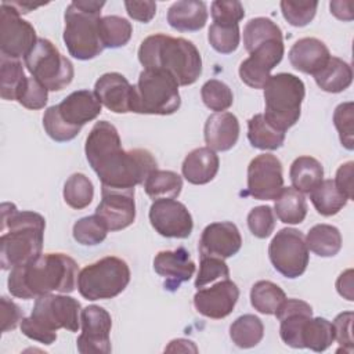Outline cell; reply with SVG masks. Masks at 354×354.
Segmentation results:
<instances>
[{
    "label": "cell",
    "instance_id": "obj_17",
    "mask_svg": "<svg viewBox=\"0 0 354 354\" xmlns=\"http://www.w3.org/2000/svg\"><path fill=\"white\" fill-rule=\"evenodd\" d=\"M102 199L95 214L105 224L108 231H120L134 223L136 202L134 189L101 188Z\"/></svg>",
    "mask_w": 354,
    "mask_h": 354
},
{
    "label": "cell",
    "instance_id": "obj_41",
    "mask_svg": "<svg viewBox=\"0 0 354 354\" xmlns=\"http://www.w3.org/2000/svg\"><path fill=\"white\" fill-rule=\"evenodd\" d=\"M94 198V187L91 180L83 173H73L64 185V201L76 210L87 207Z\"/></svg>",
    "mask_w": 354,
    "mask_h": 354
},
{
    "label": "cell",
    "instance_id": "obj_1",
    "mask_svg": "<svg viewBox=\"0 0 354 354\" xmlns=\"http://www.w3.org/2000/svg\"><path fill=\"white\" fill-rule=\"evenodd\" d=\"M84 152L88 165L101 181V188L134 189L158 169L148 149L124 151L116 127L108 120L97 122L90 130Z\"/></svg>",
    "mask_w": 354,
    "mask_h": 354
},
{
    "label": "cell",
    "instance_id": "obj_42",
    "mask_svg": "<svg viewBox=\"0 0 354 354\" xmlns=\"http://www.w3.org/2000/svg\"><path fill=\"white\" fill-rule=\"evenodd\" d=\"M72 234L77 243L84 246H95L106 238L108 228L97 214H93L79 218L73 224Z\"/></svg>",
    "mask_w": 354,
    "mask_h": 354
},
{
    "label": "cell",
    "instance_id": "obj_56",
    "mask_svg": "<svg viewBox=\"0 0 354 354\" xmlns=\"http://www.w3.org/2000/svg\"><path fill=\"white\" fill-rule=\"evenodd\" d=\"M336 289L340 296L353 301V270H347L342 272L336 281Z\"/></svg>",
    "mask_w": 354,
    "mask_h": 354
},
{
    "label": "cell",
    "instance_id": "obj_44",
    "mask_svg": "<svg viewBox=\"0 0 354 354\" xmlns=\"http://www.w3.org/2000/svg\"><path fill=\"white\" fill-rule=\"evenodd\" d=\"M210 46L220 54L234 53L241 41L239 25H217L212 24L207 32Z\"/></svg>",
    "mask_w": 354,
    "mask_h": 354
},
{
    "label": "cell",
    "instance_id": "obj_47",
    "mask_svg": "<svg viewBox=\"0 0 354 354\" xmlns=\"http://www.w3.org/2000/svg\"><path fill=\"white\" fill-rule=\"evenodd\" d=\"M281 11L283 18L296 28H301L308 25L317 12L318 3L317 1H292V0H282L281 1Z\"/></svg>",
    "mask_w": 354,
    "mask_h": 354
},
{
    "label": "cell",
    "instance_id": "obj_9",
    "mask_svg": "<svg viewBox=\"0 0 354 354\" xmlns=\"http://www.w3.org/2000/svg\"><path fill=\"white\" fill-rule=\"evenodd\" d=\"M129 282L127 263L116 256H106L80 270L77 290L86 300H106L120 295Z\"/></svg>",
    "mask_w": 354,
    "mask_h": 354
},
{
    "label": "cell",
    "instance_id": "obj_32",
    "mask_svg": "<svg viewBox=\"0 0 354 354\" xmlns=\"http://www.w3.org/2000/svg\"><path fill=\"white\" fill-rule=\"evenodd\" d=\"M274 213L285 224H300L307 216V202L301 192L293 187H283L275 199Z\"/></svg>",
    "mask_w": 354,
    "mask_h": 354
},
{
    "label": "cell",
    "instance_id": "obj_31",
    "mask_svg": "<svg viewBox=\"0 0 354 354\" xmlns=\"http://www.w3.org/2000/svg\"><path fill=\"white\" fill-rule=\"evenodd\" d=\"M248 140L257 149L274 151L282 147L285 133L271 126L263 113H256L248 120Z\"/></svg>",
    "mask_w": 354,
    "mask_h": 354
},
{
    "label": "cell",
    "instance_id": "obj_27",
    "mask_svg": "<svg viewBox=\"0 0 354 354\" xmlns=\"http://www.w3.org/2000/svg\"><path fill=\"white\" fill-rule=\"evenodd\" d=\"M207 21V8L199 0H180L167 10L169 25L178 32L201 30Z\"/></svg>",
    "mask_w": 354,
    "mask_h": 354
},
{
    "label": "cell",
    "instance_id": "obj_57",
    "mask_svg": "<svg viewBox=\"0 0 354 354\" xmlns=\"http://www.w3.org/2000/svg\"><path fill=\"white\" fill-rule=\"evenodd\" d=\"M330 12L342 21L353 19V3L351 1H330Z\"/></svg>",
    "mask_w": 354,
    "mask_h": 354
},
{
    "label": "cell",
    "instance_id": "obj_30",
    "mask_svg": "<svg viewBox=\"0 0 354 354\" xmlns=\"http://www.w3.org/2000/svg\"><path fill=\"white\" fill-rule=\"evenodd\" d=\"M304 239L308 250L319 257H333L342 249L340 231L330 224H317L311 227Z\"/></svg>",
    "mask_w": 354,
    "mask_h": 354
},
{
    "label": "cell",
    "instance_id": "obj_5",
    "mask_svg": "<svg viewBox=\"0 0 354 354\" xmlns=\"http://www.w3.org/2000/svg\"><path fill=\"white\" fill-rule=\"evenodd\" d=\"M80 313V303L66 293L43 295L36 297L30 315L22 318L21 332L32 340L50 346L57 340L58 329L77 332Z\"/></svg>",
    "mask_w": 354,
    "mask_h": 354
},
{
    "label": "cell",
    "instance_id": "obj_12",
    "mask_svg": "<svg viewBox=\"0 0 354 354\" xmlns=\"http://www.w3.org/2000/svg\"><path fill=\"white\" fill-rule=\"evenodd\" d=\"M35 28L19 17L17 10L7 1L0 7V51L1 57L25 58L37 41Z\"/></svg>",
    "mask_w": 354,
    "mask_h": 354
},
{
    "label": "cell",
    "instance_id": "obj_20",
    "mask_svg": "<svg viewBox=\"0 0 354 354\" xmlns=\"http://www.w3.org/2000/svg\"><path fill=\"white\" fill-rule=\"evenodd\" d=\"M153 270L165 279V289L176 292L183 282L192 278L195 263L185 248H177L159 252L153 259Z\"/></svg>",
    "mask_w": 354,
    "mask_h": 354
},
{
    "label": "cell",
    "instance_id": "obj_48",
    "mask_svg": "<svg viewBox=\"0 0 354 354\" xmlns=\"http://www.w3.org/2000/svg\"><path fill=\"white\" fill-rule=\"evenodd\" d=\"M230 278V268L223 259L201 257L199 271L195 279V288L201 289L209 283Z\"/></svg>",
    "mask_w": 354,
    "mask_h": 354
},
{
    "label": "cell",
    "instance_id": "obj_28",
    "mask_svg": "<svg viewBox=\"0 0 354 354\" xmlns=\"http://www.w3.org/2000/svg\"><path fill=\"white\" fill-rule=\"evenodd\" d=\"M313 76L317 86L326 93H342L348 88L353 82V71L350 64L332 55Z\"/></svg>",
    "mask_w": 354,
    "mask_h": 354
},
{
    "label": "cell",
    "instance_id": "obj_26",
    "mask_svg": "<svg viewBox=\"0 0 354 354\" xmlns=\"http://www.w3.org/2000/svg\"><path fill=\"white\" fill-rule=\"evenodd\" d=\"M220 166V159L216 152L207 147H199L188 152L181 165L183 177L195 185L210 183Z\"/></svg>",
    "mask_w": 354,
    "mask_h": 354
},
{
    "label": "cell",
    "instance_id": "obj_6",
    "mask_svg": "<svg viewBox=\"0 0 354 354\" xmlns=\"http://www.w3.org/2000/svg\"><path fill=\"white\" fill-rule=\"evenodd\" d=\"M104 6L105 1L77 0L66 7L64 41L73 58L87 61L102 53L100 19Z\"/></svg>",
    "mask_w": 354,
    "mask_h": 354
},
{
    "label": "cell",
    "instance_id": "obj_25",
    "mask_svg": "<svg viewBox=\"0 0 354 354\" xmlns=\"http://www.w3.org/2000/svg\"><path fill=\"white\" fill-rule=\"evenodd\" d=\"M290 65L303 73L315 75L329 59L330 53L324 41L317 37L299 39L289 50Z\"/></svg>",
    "mask_w": 354,
    "mask_h": 354
},
{
    "label": "cell",
    "instance_id": "obj_13",
    "mask_svg": "<svg viewBox=\"0 0 354 354\" xmlns=\"http://www.w3.org/2000/svg\"><path fill=\"white\" fill-rule=\"evenodd\" d=\"M82 333L76 340L77 351L82 354H108L111 346V314L95 304L87 306L80 313Z\"/></svg>",
    "mask_w": 354,
    "mask_h": 354
},
{
    "label": "cell",
    "instance_id": "obj_10",
    "mask_svg": "<svg viewBox=\"0 0 354 354\" xmlns=\"http://www.w3.org/2000/svg\"><path fill=\"white\" fill-rule=\"evenodd\" d=\"M29 73L48 91H59L71 84L75 76L73 64L44 37H39L35 47L24 58Z\"/></svg>",
    "mask_w": 354,
    "mask_h": 354
},
{
    "label": "cell",
    "instance_id": "obj_21",
    "mask_svg": "<svg viewBox=\"0 0 354 354\" xmlns=\"http://www.w3.org/2000/svg\"><path fill=\"white\" fill-rule=\"evenodd\" d=\"M279 325L282 342L293 348H303L301 330L306 321L313 317V307L299 299H285L275 313Z\"/></svg>",
    "mask_w": 354,
    "mask_h": 354
},
{
    "label": "cell",
    "instance_id": "obj_43",
    "mask_svg": "<svg viewBox=\"0 0 354 354\" xmlns=\"http://www.w3.org/2000/svg\"><path fill=\"white\" fill-rule=\"evenodd\" d=\"M201 97L203 104L214 112H224L234 102L231 88L224 82L217 79H210L202 86Z\"/></svg>",
    "mask_w": 354,
    "mask_h": 354
},
{
    "label": "cell",
    "instance_id": "obj_34",
    "mask_svg": "<svg viewBox=\"0 0 354 354\" xmlns=\"http://www.w3.org/2000/svg\"><path fill=\"white\" fill-rule=\"evenodd\" d=\"M264 336V325L261 319L253 314L238 317L230 326V337L239 348H250L257 346Z\"/></svg>",
    "mask_w": 354,
    "mask_h": 354
},
{
    "label": "cell",
    "instance_id": "obj_53",
    "mask_svg": "<svg viewBox=\"0 0 354 354\" xmlns=\"http://www.w3.org/2000/svg\"><path fill=\"white\" fill-rule=\"evenodd\" d=\"M0 310H1V332L6 333L8 330H12L21 324L22 321V311L18 304H15L12 300L3 296L0 299Z\"/></svg>",
    "mask_w": 354,
    "mask_h": 354
},
{
    "label": "cell",
    "instance_id": "obj_7",
    "mask_svg": "<svg viewBox=\"0 0 354 354\" xmlns=\"http://www.w3.org/2000/svg\"><path fill=\"white\" fill-rule=\"evenodd\" d=\"M304 94V83L296 75L282 72L271 76L264 86L266 120L285 133L299 120Z\"/></svg>",
    "mask_w": 354,
    "mask_h": 354
},
{
    "label": "cell",
    "instance_id": "obj_50",
    "mask_svg": "<svg viewBox=\"0 0 354 354\" xmlns=\"http://www.w3.org/2000/svg\"><path fill=\"white\" fill-rule=\"evenodd\" d=\"M17 101L26 109H41L48 101V90L33 76L26 77Z\"/></svg>",
    "mask_w": 354,
    "mask_h": 354
},
{
    "label": "cell",
    "instance_id": "obj_52",
    "mask_svg": "<svg viewBox=\"0 0 354 354\" xmlns=\"http://www.w3.org/2000/svg\"><path fill=\"white\" fill-rule=\"evenodd\" d=\"M353 318L354 314L353 311H344L336 315V318L332 322L333 326V333H335V340L340 344L339 351L344 353H353L354 344H353Z\"/></svg>",
    "mask_w": 354,
    "mask_h": 354
},
{
    "label": "cell",
    "instance_id": "obj_45",
    "mask_svg": "<svg viewBox=\"0 0 354 354\" xmlns=\"http://www.w3.org/2000/svg\"><path fill=\"white\" fill-rule=\"evenodd\" d=\"M43 127L47 136L57 142L71 141L80 133V129L72 127L62 120V118L58 113L57 105L48 106L46 109L43 115Z\"/></svg>",
    "mask_w": 354,
    "mask_h": 354
},
{
    "label": "cell",
    "instance_id": "obj_23",
    "mask_svg": "<svg viewBox=\"0 0 354 354\" xmlns=\"http://www.w3.org/2000/svg\"><path fill=\"white\" fill-rule=\"evenodd\" d=\"M57 109L66 124L82 130L86 123L97 119L101 113L102 104L94 91L77 90L65 97L57 105Z\"/></svg>",
    "mask_w": 354,
    "mask_h": 354
},
{
    "label": "cell",
    "instance_id": "obj_16",
    "mask_svg": "<svg viewBox=\"0 0 354 354\" xmlns=\"http://www.w3.org/2000/svg\"><path fill=\"white\" fill-rule=\"evenodd\" d=\"M149 221L165 238H188L194 228L192 216L184 203L171 199H155L149 207Z\"/></svg>",
    "mask_w": 354,
    "mask_h": 354
},
{
    "label": "cell",
    "instance_id": "obj_29",
    "mask_svg": "<svg viewBox=\"0 0 354 354\" xmlns=\"http://www.w3.org/2000/svg\"><path fill=\"white\" fill-rule=\"evenodd\" d=\"M289 177L295 189L310 194L324 180V167L315 158L303 155L292 162Z\"/></svg>",
    "mask_w": 354,
    "mask_h": 354
},
{
    "label": "cell",
    "instance_id": "obj_15",
    "mask_svg": "<svg viewBox=\"0 0 354 354\" xmlns=\"http://www.w3.org/2000/svg\"><path fill=\"white\" fill-rule=\"evenodd\" d=\"M283 53V39H274L259 44L241 62V80L252 88H264L271 77L270 72L281 62Z\"/></svg>",
    "mask_w": 354,
    "mask_h": 354
},
{
    "label": "cell",
    "instance_id": "obj_22",
    "mask_svg": "<svg viewBox=\"0 0 354 354\" xmlns=\"http://www.w3.org/2000/svg\"><path fill=\"white\" fill-rule=\"evenodd\" d=\"M94 93L100 102L115 113L131 112L133 86L118 72H108L98 77L94 84Z\"/></svg>",
    "mask_w": 354,
    "mask_h": 354
},
{
    "label": "cell",
    "instance_id": "obj_39",
    "mask_svg": "<svg viewBox=\"0 0 354 354\" xmlns=\"http://www.w3.org/2000/svg\"><path fill=\"white\" fill-rule=\"evenodd\" d=\"M133 33L131 24L118 15H106L100 19V37L104 48H118L129 43Z\"/></svg>",
    "mask_w": 354,
    "mask_h": 354
},
{
    "label": "cell",
    "instance_id": "obj_33",
    "mask_svg": "<svg viewBox=\"0 0 354 354\" xmlns=\"http://www.w3.org/2000/svg\"><path fill=\"white\" fill-rule=\"evenodd\" d=\"M310 199L315 210L325 217L337 214L347 203V198L336 188L335 181L328 178L322 180L311 192Z\"/></svg>",
    "mask_w": 354,
    "mask_h": 354
},
{
    "label": "cell",
    "instance_id": "obj_59",
    "mask_svg": "<svg viewBox=\"0 0 354 354\" xmlns=\"http://www.w3.org/2000/svg\"><path fill=\"white\" fill-rule=\"evenodd\" d=\"M11 7H14L17 10V12L21 15V14H28L32 10L43 6V4H35V3H30V1H7Z\"/></svg>",
    "mask_w": 354,
    "mask_h": 354
},
{
    "label": "cell",
    "instance_id": "obj_14",
    "mask_svg": "<svg viewBox=\"0 0 354 354\" xmlns=\"http://www.w3.org/2000/svg\"><path fill=\"white\" fill-rule=\"evenodd\" d=\"M283 188L282 163L272 153L253 158L248 166V194L259 201H275Z\"/></svg>",
    "mask_w": 354,
    "mask_h": 354
},
{
    "label": "cell",
    "instance_id": "obj_51",
    "mask_svg": "<svg viewBox=\"0 0 354 354\" xmlns=\"http://www.w3.org/2000/svg\"><path fill=\"white\" fill-rule=\"evenodd\" d=\"M213 24L217 25H238L245 17V8L241 1L216 0L210 6Z\"/></svg>",
    "mask_w": 354,
    "mask_h": 354
},
{
    "label": "cell",
    "instance_id": "obj_35",
    "mask_svg": "<svg viewBox=\"0 0 354 354\" xmlns=\"http://www.w3.org/2000/svg\"><path fill=\"white\" fill-rule=\"evenodd\" d=\"M335 340L332 322L322 317H310L301 330V346L313 351H325Z\"/></svg>",
    "mask_w": 354,
    "mask_h": 354
},
{
    "label": "cell",
    "instance_id": "obj_4",
    "mask_svg": "<svg viewBox=\"0 0 354 354\" xmlns=\"http://www.w3.org/2000/svg\"><path fill=\"white\" fill-rule=\"evenodd\" d=\"M138 61L144 69L167 72L178 86L194 84L202 73V57L196 46L184 37L165 33H155L142 40Z\"/></svg>",
    "mask_w": 354,
    "mask_h": 354
},
{
    "label": "cell",
    "instance_id": "obj_55",
    "mask_svg": "<svg viewBox=\"0 0 354 354\" xmlns=\"http://www.w3.org/2000/svg\"><path fill=\"white\" fill-rule=\"evenodd\" d=\"M353 176H354V162L348 160L343 165L336 171L335 177V185L336 188L350 201L353 199Z\"/></svg>",
    "mask_w": 354,
    "mask_h": 354
},
{
    "label": "cell",
    "instance_id": "obj_19",
    "mask_svg": "<svg viewBox=\"0 0 354 354\" xmlns=\"http://www.w3.org/2000/svg\"><path fill=\"white\" fill-rule=\"evenodd\" d=\"M242 236L238 227L231 221L212 223L205 227L199 239L201 257L228 259L239 252Z\"/></svg>",
    "mask_w": 354,
    "mask_h": 354
},
{
    "label": "cell",
    "instance_id": "obj_37",
    "mask_svg": "<svg viewBox=\"0 0 354 354\" xmlns=\"http://www.w3.org/2000/svg\"><path fill=\"white\" fill-rule=\"evenodd\" d=\"M26 82L25 71L19 59L0 58V95L7 101H17Z\"/></svg>",
    "mask_w": 354,
    "mask_h": 354
},
{
    "label": "cell",
    "instance_id": "obj_24",
    "mask_svg": "<svg viewBox=\"0 0 354 354\" xmlns=\"http://www.w3.org/2000/svg\"><path fill=\"white\" fill-rule=\"evenodd\" d=\"M239 122L234 113L214 112L205 123V142L213 151H230L239 138Z\"/></svg>",
    "mask_w": 354,
    "mask_h": 354
},
{
    "label": "cell",
    "instance_id": "obj_46",
    "mask_svg": "<svg viewBox=\"0 0 354 354\" xmlns=\"http://www.w3.org/2000/svg\"><path fill=\"white\" fill-rule=\"evenodd\" d=\"M333 124L339 133L342 145L351 151L354 148V104L351 101L336 106L333 112Z\"/></svg>",
    "mask_w": 354,
    "mask_h": 354
},
{
    "label": "cell",
    "instance_id": "obj_58",
    "mask_svg": "<svg viewBox=\"0 0 354 354\" xmlns=\"http://www.w3.org/2000/svg\"><path fill=\"white\" fill-rule=\"evenodd\" d=\"M165 351H194L196 353V347L191 340L187 339H176L171 340Z\"/></svg>",
    "mask_w": 354,
    "mask_h": 354
},
{
    "label": "cell",
    "instance_id": "obj_49",
    "mask_svg": "<svg viewBox=\"0 0 354 354\" xmlns=\"http://www.w3.org/2000/svg\"><path fill=\"white\" fill-rule=\"evenodd\" d=\"M248 227L256 238H268L275 228V214L272 207L267 205L253 207L248 214Z\"/></svg>",
    "mask_w": 354,
    "mask_h": 354
},
{
    "label": "cell",
    "instance_id": "obj_8",
    "mask_svg": "<svg viewBox=\"0 0 354 354\" xmlns=\"http://www.w3.org/2000/svg\"><path fill=\"white\" fill-rule=\"evenodd\" d=\"M181 105L178 83L160 69H142L133 84L131 112L145 115H171Z\"/></svg>",
    "mask_w": 354,
    "mask_h": 354
},
{
    "label": "cell",
    "instance_id": "obj_36",
    "mask_svg": "<svg viewBox=\"0 0 354 354\" xmlns=\"http://www.w3.org/2000/svg\"><path fill=\"white\" fill-rule=\"evenodd\" d=\"M183 188V178L171 170L155 169L144 181V189L149 198H177Z\"/></svg>",
    "mask_w": 354,
    "mask_h": 354
},
{
    "label": "cell",
    "instance_id": "obj_40",
    "mask_svg": "<svg viewBox=\"0 0 354 354\" xmlns=\"http://www.w3.org/2000/svg\"><path fill=\"white\" fill-rule=\"evenodd\" d=\"M274 39H282V32L281 28L270 18H252L243 28V46L248 53L259 44Z\"/></svg>",
    "mask_w": 354,
    "mask_h": 354
},
{
    "label": "cell",
    "instance_id": "obj_3",
    "mask_svg": "<svg viewBox=\"0 0 354 354\" xmlns=\"http://www.w3.org/2000/svg\"><path fill=\"white\" fill-rule=\"evenodd\" d=\"M46 220L36 212H19L14 203L1 205L0 266L12 270L41 254Z\"/></svg>",
    "mask_w": 354,
    "mask_h": 354
},
{
    "label": "cell",
    "instance_id": "obj_54",
    "mask_svg": "<svg viewBox=\"0 0 354 354\" xmlns=\"http://www.w3.org/2000/svg\"><path fill=\"white\" fill-rule=\"evenodd\" d=\"M126 11L130 18L148 24L156 14V3L151 0L144 1H124Z\"/></svg>",
    "mask_w": 354,
    "mask_h": 354
},
{
    "label": "cell",
    "instance_id": "obj_38",
    "mask_svg": "<svg viewBox=\"0 0 354 354\" xmlns=\"http://www.w3.org/2000/svg\"><path fill=\"white\" fill-rule=\"evenodd\" d=\"M285 299V292L271 281H257L250 289V303L261 314H275Z\"/></svg>",
    "mask_w": 354,
    "mask_h": 354
},
{
    "label": "cell",
    "instance_id": "obj_18",
    "mask_svg": "<svg viewBox=\"0 0 354 354\" xmlns=\"http://www.w3.org/2000/svg\"><path fill=\"white\" fill-rule=\"evenodd\" d=\"M239 299V289L230 278L220 279L210 288H201L194 295V307L203 317L221 319L228 317Z\"/></svg>",
    "mask_w": 354,
    "mask_h": 354
},
{
    "label": "cell",
    "instance_id": "obj_11",
    "mask_svg": "<svg viewBox=\"0 0 354 354\" xmlns=\"http://www.w3.org/2000/svg\"><path fill=\"white\" fill-rule=\"evenodd\" d=\"M268 256L272 267L290 279L304 274L310 259L304 235L289 227L274 235L268 246Z\"/></svg>",
    "mask_w": 354,
    "mask_h": 354
},
{
    "label": "cell",
    "instance_id": "obj_2",
    "mask_svg": "<svg viewBox=\"0 0 354 354\" xmlns=\"http://www.w3.org/2000/svg\"><path fill=\"white\" fill-rule=\"evenodd\" d=\"M77 263L65 253H41L10 270L8 292L19 299H36L54 292L71 293L77 285Z\"/></svg>",
    "mask_w": 354,
    "mask_h": 354
}]
</instances>
